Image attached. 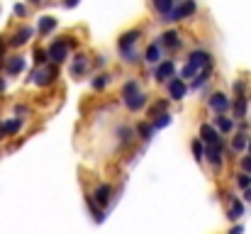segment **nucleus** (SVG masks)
<instances>
[{
    "label": "nucleus",
    "mask_w": 251,
    "mask_h": 234,
    "mask_svg": "<svg viewBox=\"0 0 251 234\" xmlns=\"http://www.w3.org/2000/svg\"><path fill=\"white\" fill-rule=\"evenodd\" d=\"M247 154H251V137H249V147H247Z\"/></svg>",
    "instance_id": "obj_46"
},
{
    "label": "nucleus",
    "mask_w": 251,
    "mask_h": 234,
    "mask_svg": "<svg viewBox=\"0 0 251 234\" xmlns=\"http://www.w3.org/2000/svg\"><path fill=\"white\" fill-rule=\"evenodd\" d=\"M242 171H247V173H251V154H247V156H242Z\"/></svg>",
    "instance_id": "obj_37"
},
{
    "label": "nucleus",
    "mask_w": 251,
    "mask_h": 234,
    "mask_svg": "<svg viewBox=\"0 0 251 234\" xmlns=\"http://www.w3.org/2000/svg\"><path fill=\"white\" fill-rule=\"evenodd\" d=\"M117 134H120L122 144H129V142H132V134H134V132H132L129 127H120V132H117Z\"/></svg>",
    "instance_id": "obj_33"
},
{
    "label": "nucleus",
    "mask_w": 251,
    "mask_h": 234,
    "mask_svg": "<svg viewBox=\"0 0 251 234\" xmlns=\"http://www.w3.org/2000/svg\"><path fill=\"white\" fill-rule=\"evenodd\" d=\"M244 200H247V203H251V185L244 190Z\"/></svg>",
    "instance_id": "obj_42"
},
{
    "label": "nucleus",
    "mask_w": 251,
    "mask_h": 234,
    "mask_svg": "<svg viewBox=\"0 0 251 234\" xmlns=\"http://www.w3.org/2000/svg\"><path fill=\"white\" fill-rule=\"evenodd\" d=\"M247 147H249V137H247V132H237L234 137H232V152L234 154H242V152H247Z\"/></svg>",
    "instance_id": "obj_21"
},
{
    "label": "nucleus",
    "mask_w": 251,
    "mask_h": 234,
    "mask_svg": "<svg viewBox=\"0 0 251 234\" xmlns=\"http://www.w3.org/2000/svg\"><path fill=\"white\" fill-rule=\"evenodd\" d=\"M190 149H193V156H195V161H202V158H205V142H202V139H193Z\"/></svg>",
    "instance_id": "obj_28"
},
{
    "label": "nucleus",
    "mask_w": 251,
    "mask_h": 234,
    "mask_svg": "<svg viewBox=\"0 0 251 234\" xmlns=\"http://www.w3.org/2000/svg\"><path fill=\"white\" fill-rule=\"evenodd\" d=\"M249 100H251V98H249Z\"/></svg>",
    "instance_id": "obj_48"
},
{
    "label": "nucleus",
    "mask_w": 251,
    "mask_h": 234,
    "mask_svg": "<svg viewBox=\"0 0 251 234\" xmlns=\"http://www.w3.org/2000/svg\"><path fill=\"white\" fill-rule=\"evenodd\" d=\"M229 234H244V227H242V225H234V227L229 230Z\"/></svg>",
    "instance_id": "obj_39"
},
{
    "label": "nucleus",
    "mask_w": 251,
    "mask_h": 234,
    "mask_svg": "<svg viewBox=\"0 0 251 234\" xmlns=\"http://www.w3.org/2000/svg\"><path fill=\"white\" fill-rule=\"evenodd\" d=\"M168 125H171V115H166V112H161V115L154 120V127H156V130H164Z\"/></svg>",
    "instance_id": "obj_32"
},
{
    "label": "nucleus",
    "mask_w": 251,
    "mask_h": 234,
    "mask_svg": "<svg viewBox=\"0 0 251 234\" xmlns=\"http://www.w3.org/2000/svg\"><path fill=\"white\" fill-rule=\"evenodd\" d=\"M2 90H5V78L0 76V93H2Z\"/></svg>",
    "instance_id": "obj_43"
},
{
    "label": "nucleus",
    "mask_w": 251,
    "mask_h": 234,
    "mask_svg": "<svg viewBox=\"0 0 251 234\" xmlns=\"http://www.w3.org/2000/svg\"><path fill=\"white\" fill-rule=\"evenodd\" d=\"M5 71H7L10 76L22 74V71H25V59H22V56H10V59L5 61Z\"/></svg>",
    "instance_id": "obj_18"
},
{
    "label": "nucleus",
    "mask_w": 251,
    "mask_h": 234,
    "mask_svg": "<svg viewBox=\"0 0 251 234\" xmlns=\"http://www.w3.org/2000/svg\"><path fill=\"white\" fill-rule=\"evenodd\" d=\"M176 2H178V0H151L154 10H156L159 15H164V17H168V15H171V10L176 7Z\"/></svg>",
    "instance_id": "obj_22"
},
{
    "label": "nucleus",
    "mask_w": 251,
    "mask_h": 234,
    "mask_svg": "<svg viewBox=\"0 0 251 234\" xmlns=\"http://www.w3.org/2000/svg\"><path fill=\"white\" fill-rule=\"evenodd\" d=\"M200 139H202L205 144L222 142V137H220V130H217L215 125H202V127H200Z\"/></svg>",
    "instance_id": "obj_12"
},
{
    "label": "nucleus",
    "mask_w": 251,
    "mask_h": 234,
    "mask_svg": "<svg viewBox=\"0 0 251 234\" xmlns=\"http://www.w3.org/2000/svg\"><path fill=\"white\" fill-rule=\"evenodd\" d=\"M2 127H5V134H17L20 127H22V122H20V117H17V120H7V122H2Z\"/></svg>",
    "instance_id": "obj_29"
},
{
    "label": "nucleus",
    "mask_w": 251,
    "mask_h": 234,
    "mask_svg": "<svg viewBox=\"0 0 251 234\" xmlns=\"http://www.w3.org/2000/svg\"><path fill=\"white\" fill-rule=\"evenodd\" d=\"M125 105H127V110H129V112H139V110L147 105V93H144V90H139L137 95L127 98V100H125Z\"/></svg>",
    "instance_id": "obj_14"
},
{
    "label": "nucleus",
    "mask_w": 251,
    "mask_h": 234,
    "mask_svg": "<svg viewBox=\"0 0 251 234\" xmlns=\"http://www.w3.org/2000/svg\"><path fill=\"white\" fill-rule=\"evenodd\" d=\"M207 66H212V54L210 52H202V49H195V52H190L188 64L180 69V78H195Z\"/></svg>",
    "instance_id": "obj_1"
},
{
    "label": "nucleus",
    "mask_w": 251,
    "mask_h": 234,
    "mask_svg": "<svg viewBox=\"0 0 251 234\" xmlns=\"http://www.w3.org/2000/svg\"><path fill=\"white\" fill-rule=\"evenodd\" d=\"M56 17H51V15H44V17H39V22H37V32L39 34H51L54 29H56Z\"/></svg>",
    "instance_id": "obj_16"
},
{
    "label": "nucleus",
    "mask_w": 251,
    "mask_h": 234,
    "mask_svg": "<svg viewBox=\"0 0 251 234\" xmlns=\"http://www.w3.org/2000/svg\"><path fill=\"white\" fill-rule=\"evenodd\" d=\"M12 12H15V17H27V12H29V10H27L22 2H17V5L12 7Z\"/></svg>",
    "instance_id": "obj_35"
},
{
    "label": "nucleus",
    "mask_w": 251,
    "mask_h": 234,
    "mask_svg": "<svg viewBox=\"0 0 251 234\" xmlns=\"http://www.w3.org/2000/svg\"><path fill=\"white\" fill-rule=\"evenodd\" d=\"M34 61H37V66L47 64V61H49V49H42V47H37V49H34Z\"/></svg>",
    "instance_id": "obj_30"
},
{
    "label": "nucleus",
    "mask_w": 251,
    "mask_h": 234,
    "mask_svg": "<svg viewBox=\"0 0 251 234\" xmlns=\"http://www.w3.org/2000/svg\"><path fill=\"white\" fill-rule=\"evenodd\" d=\"M222 154H225V147H222V142H215V144H205V158L215 166V168H220L222 166Z\"/></svg>",
    "instance_id": "obj_7"
},
{
    "label": "nucleus",
    "mask_w": 251,
    "mask_h": 234,
    "mask_svg": "<svg viewBox=\"0 0 251 234\" xmlns=\"http://www.w3.org/2000/svg\"><path fill=\"white\" fill-rule=\"evenodd\" d=\"M139 37H142V29H129V32L120 34V39H117V49H120V54H122V52L134 49V44H137V39H139Z\"/></svg>",
    "instance_id": "obj_6"
},
{
    "label": "nucleus",
    "mask_w": 251,
    "mask_h": 234,
    "mask_svg": "<svg viewBox=\"0 0 251 234\" xmlns=\"http://www.w3.org/2000/svg\"><path fill=\"white\" fill-rule=\"evenodd\" d=\"M215 127L220 130V134H232L234 132V120L227 115H217L215 117Z\"/></svg>",
    "instance_id": "obj_20"
},
{
    "label": "nucleus",
    "mask_w": 251,
    "mask_h": 234,
    "mask_svg": "<svg viewBox=\"0 0 251 234\" xmlns=\"http://www.w3.org/2000/svg\"><path fill=\"white\" fill-rule=\"evenodd\" d=\"M85 71H88V59L78 54V56H76V61H74V66H71V76L78 78L81 74H85Z\"/></svg>",
    "instance_id": "obj_24"
},
{
    "label": "nucleus",
    "mask_w": 251,
    "mask_h": 234,
    "mask_svg": "<svg viewBox=\"0 0 251 234\" xmlns=\"http://www.w3.org/2000/svg\"><path fill=\"white\" fill-rule=\"evenodd\" d=\"M54 78H56V66H49V64L37 66V69H34V74H32L34 85H51V83H54Z\"/></svg>",
    "instance_id": "obj_4"
},
{
    "label": "nucleus",
    "mask_w": 251,
    "mask_h": 234,
    "mask_svg": "<svg viewBox=\"0 0 251 234\" xmlns=\"http://www.w3.org/2000/svg\"><path fill=\"white\" fill-rule=\"evenodd\" d=\"M107 78H110V76H105V74H100V76H95V78H93V88H95V90H100V88H105V85H107Z\"/></svg>",
    "instance_id": "obj_34"
},
{
    "label": "nucleus",
    "mask_w": 251,
    "mask_h": 234,
    "mask_svg": "<svg viewBox=\"0 0 251 234\" xmlns=\"http://www.w3.org/2000/svg\"><path fill=\"white\" fill-rule=\"evenodd\" d=\"M93 198L98 200V205H100V208H105V205L112 200V185H107V183L98 185V188H95V193H93Z\"/></svg>",
    "instance_id": "obj_13"
},
{
    "label": "nucleus",
    "mask_w": 251,
    "mask_h": 234,
    "mask_svg": "<svg viewBox=\"0 0 251 234\" xmlns=\"http://www.w3.org/2000/svg\"><path fill=\"white\" fill-rule=\"evenodd\" d=\"M195 10H198V2H195V0H180V2H176V7L171 10V15L166 17V22H180V20H188V17L195 15Z\"/></svg>",
    "instance_id": "obj_2"
},
{
    "label": "nucleus",
    "mask_w": 251,
    "mask_h": 234,
    "mask_svg": "<svg viewBox=\"0 0 251 234\" xmlns=\"http://www.w3.org/2000/svg\"><path fill=\"white\" fill-rule=\"evenodd\" d=\"M227 217H229L232 222L242 220V217H244V203H242V200H237V198H229V210H227Z\"/></svg>",
    "instance_id": "obj_17"
},
{
    "label": "nucleus",
    "mask_w": 251,
    "mask_h": 234,
    "mask_svg": "<svg viewBox=\"0 0 251 234\" xmlns=\"http://www.w3.org/2000/svg\"><path fill=\"white\" fill-rule=\"evenodd\" d=\"M32 34H34V29H32V27H22V29H17V32H15V34L10 37V42H7V44L17 49V47H22V44H27Z\"/></svg>",
    "instance_id": "obj_10"
},
{
    "label": "nucleus",
    "mask_w": 251,
    "mask_h": 234,
    "mask_svg": "<svg viewBox=\"0 0 251 234\" xmlns=\"http://www.w3.org/2000/svg\"><path fill=\"white\" fill-rule=\"evenodd\" d=\"M232 110H234V117H237V120H244V117H247V110H249L247 95H237V100L232 103Z\"/></svg>",
    "instance_id": "obj_19"
},
{
    "label": "nucleus",
    "mask_w": 251,
    "mask_h": 234,
    "mask_svg": "<svg viewBox=\"0 0 251 234\" xmlns=\"http://www.w3.org/2000/svg\"><path fill=\"white\" fill-rule=\"evenodd\" d=\"M81 0H64V7H76Z\"/></svg>",
    "instance_id": "obj_40"
},
{
    "label": "nucleus",
    "mask_w": 251,
    "mask_h": 234,
    "mask_svg": "<svg viewBox=\"0 0 251 234\" xmlns=\"http://www.w3.org/2000/svg\"><path fill=\"white\" fill-rule=\"evenodd\" d=\"M27 2H32V5H39V2H42V0H27Z\"/></svg>",
    "instance_id": "obj_45"
},
{
    "label": "nucleus",
    "mask_w": 251,
    "mask_h": 234,
    "mask_svg": "<svg viewBox=\"0 0 251 234\" xmlns=\"http://www.w3.org/2000/svg\"><path fill=\"white\" fill-rule=\"evenodd\" d=\"M2 61H5V59H0V69H2Z\"/></svg>",
    "instance_id": "obj_47"
},
{
    "label": "nucleus",
    "mask_w": 251,
    "mask_h": 234,
    "mask_svg": "<svg viewBox=\"0 0 251 234\" xmlns=\"http://www.w3.org/2000/svg\"><path fill=\"white\" fill-rule=\"evenodd\" d=\"M74 47V39L71 37H61V39H56L51 47H49V59L54 61V64H61V61H66L69 59V49Z\"/></svg>",
    "instance_id": "obj_3"
},
{
    "label": "nucleus",
    "mask_w": 251,
    "mask_h": 234,
    "mask_svg": "<svg viewBox=\"0 0 251 234\" xmlns=\"http://www.w3.org/2000/svg\"><path fill=\"white\" fill-rule=\"evenodd\" d=\"M139 93V83L137 80H127L125 85H122V100H127V98H132V95H137Z\"/></svg>",
    "instance_id": "obj_26"
},
{
    "label": "nucleus",
    "mask_w": 251,
    "mask_h": 234,
    "mask_svg": "<svg viewBox=\"0 0 251 234\" xmlns=\"http://www.w3.org/2000/svg\"><path fill=\"white\" fill-rule=\"evenodd\" d=\"M154 132H156L154 122H151V125H139V127H137V134H139V137H142L144 142H149V139L154 137Z\"/></svg>",
    "instance_id": "obj_27"
},
{
    "label": "nucleus",
    "mask_w": 251,
    "mask_h": 234,
    "mask_svg": "<svg viewBox=\"0 0 251 234\" xmlns=\"http://www.w3.org/2000/svg\"><path fill=\"white\" fill-rule=\"evenodd\" d=\"M166 107H168V103H166V100H161V103H156V105H154V112L159 115V112H164Z\"/></svg>",
    "instance_id": "obj_38"
},
{
    "label": "nucleus",
    "mask_w": 251,
    "mask_h": 234,
    "mask_svg": "<svg viewBox=\"0 0 251 234\" xmlns=\"http://www.w3.org/2000/svg\"><path fill=\"white\" fill-rule=\"evenodd\" d=\"M161 54H164L161 42H151V44L147 47V52H144V61H147V64H159V61H161Z\"/></svg>",
    "instance_id": "obj_11"
},
{
    "label": "nucleus",
    "mask_w": 251,
    "mask_h": 234,
    "mask_svg": "<svg viewBox=\"0 0 251 234\" xmlns=\"http://www.w3.org/2000/svg\"><path fill=\"white\" fill-rule=\"evenodd\" d=\"M5 137V127H2V122H0V139Z\"/></svg>",
    "instance_id": "obj_44"
},
{
    "label": "nucleus",
    "mask_w": 251,
    "mask_h": 234,
    "mask_svg": "<svg viewBox=\"0 0 251 234\" xmlns=\"http://www.w3.org/2000/svg\"><path fill=\"white\" fill-rule=\"evenodd\" d=\"M85 203H88V208H90V212H93L95 222H102V220H105V215H102V210L98 208V200H95L93 195H85Z\"/></svg>",
    "instance_id": "obj_25"
},
{
    "label": "nucleus",
    "mask_w": 251,
    "mask_h": 234,
    "mask_svg": "<svg viewBox=\"0 0 251 234\" xmlns=\"http://www.w3.org/2000/svg\"><path fill=\"white\" fill-rule=\"evenodd\" d=\"M234 95H247V83L244 80H234Z\"/></svg>",
    "instance_id": "obj_36"
},
{
    "label": "nucleus",
    "mask_w": 251,
    "mask_h": 234,
    "mask_svg": "<svg viewBox=\"0 0 251 234\" xmlns=\"http://www.w3.org/2000/svg\"><path fill=\"white\" fill-rule=\"evenodd\" d=\"M210 74H212V66H207V69H202V71H200L198 76L193 78V83H190V88H193V90H200V88H202V85H205V83L210 80Z\"/></svg>",
    "instance_id": "obj_23"
},
{
    "label": "nucleus",
    "mask_w": 251,
    "mask_h": 234,
    "mask_svg": "<svg viewBox=\"0 0 251 234\" xmlns=\"http://www.w3.org/2000/svg\"><path fill=\"white\" fill-rule=\"evenodd\" d=\"M237 185L242 188V190H247L251 185V173H247V171H242L239 176H237Z\"/></svg>",
    "instance_id": "obj_31"
},
{
    "label": "nucleus",
    "mask_w": 251,
    "mask_h": 234,
    "mask_svg": "<svg viewBox=\"0 0 251 234\" xmlns=\"http://www.w3.org/2000/svg\"><path fill=\"white\" fill-rule=\"evenodd\" d=\"M207 105H210V110L217 112V115H225V112L232 107V103H229V98H227L225 93H212L210 100H207Z\"/></svg>",
    "instance_id": "obj_5"
},
{
    "label": "nucleus",
    "mask_w": 251,
    "mask_h": 234,
    "mask_svg": "<svg viewBox=\"0 0 251 234\" xmlns=\"http://www.w3.org/2000/svg\"><path fill=\"white\" fill-rule=\"evenodd\" d=\"M161 47H164V49H171V52H176V49L180 47V37H178L176 29H168V32L161 34Z\"/></svg>",
    "instance_id": "obj_15"
},
{
    "label": "nucleus",
    "mask_w": 251,
    "mask_h": 234,
    "mask_svg": "<svg viewBox=\"0 0 251 234\" xmlns=\"http://www.w3.org/2000/svg\"><path fill=\"white\" fill-rule=\"evenodd\" d=\"M17 115H29V110H27V107H22V105H17Z\"/></svg>",
    "instance_id": "obj_41"
},
{
    "label": "nucleus",
    "mask_w": 251,
    "mask_h": 234,
    "mask_svg": "<svg viewBox=\"0 0 251 234\" xmlns=\"http://www.w3.org/2000/svg\"><path fill=\"white\" fill-rule=\"evenodd\" d=\"M168 93H171V98L173 100H183L185 98V93H188V85H185V78H171V83H168Z\"/></svg>",
    "instance_id": "obj_9"
},
{
    "label": "nucleus",
    "mask_w": 251,
    "mask_h": 234,
    "mask_svg": "<svg viewBox=\"0 0 251 234\" xmlns=\"http://www.w3.org/2000/svg\"><path fill=\"white\" fill-rule=\"evenodd\" d=\"M176 76V64L171 61V59H166V61H159L156 64V71H154V78L161 83V80H168V78Z\"/></svg>",
    "instance_id": "obj_8"
}]
</instances>
